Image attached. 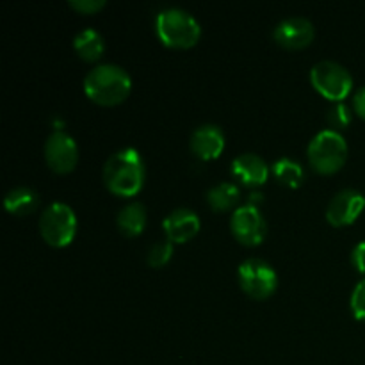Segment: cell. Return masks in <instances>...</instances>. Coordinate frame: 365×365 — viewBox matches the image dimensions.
<instances>
[{"label": "cell", "instance_id": "1", "mask_svg": "<svg viewBox=\"0 0 365 365\" xmlns=\"http://www.w3.org/2000/svg\"><path fill=\"white\" fill-rule=\"evenodd\" d=\"M103 184L118 196H134L145 184V163L132 146L116 150L103 164Z\"/></svg>", "mask_w": 365, "mask_h": 365}, {"label": "cell", "instance_id": "2", "mask_svg": "<svg viewBox=\"0 0 365 365\" xmlns=\"http://www.w3.org/2000/svg\"><path fill=\"white\" fill-rule=\"evenodd\" d=\"M132 88V78L123 66L100 63L84 77V93L100 106H116L123 102Z\"/></svg>", "mask_w": 365, "mask_h": 365}, {"label": "cell", "instance_id": "3", "mask_svg": "<svg viewBox=\"0 0 365 365\" xmlns=\"http://www.w3.org/2000/svg\"><path fill=\"white\" fill-rule=\"evenodd\" d=\"M155 31L166 46L189 48L202 36V25L182 7H164L155 16Z\"/></svg>", "mask_w": 365, "mask_h": 365}, {"label": "cell", "instance_id": "4", "mask_svg": "<svg viewBox=\"0 0 365 365\" xmlns=\"http://www.w3.org/2000/svg\"><path fill=\"white\" fill-rule=\"evenodd\" d=\"M307 157L314 170L319 173H335L348 159V143L342 132L334 128H321L314 134L307 146Z\"/></svg>", "mask_w": 365, "mask_h": 365}, {"label": "cell", "instance_id": "5", "mask_svg": "<svg viewBox=\"0 0 365 365\" xmlns=\"http://www.w3.org/2000/svg\"><path fill=\"white\" fill-rule=\"evenodd\" d=\"M77 214L64 202H52L39 216V234L50 246H66L77 234Z\"/></svg>", "mask_w": 365, "mask_h": 365}, {"label": "cell", "instance_id": "6", "mask_svg": "<svg viewBox=\"0 0 365 365\" xmlns=\"http://www.w3.org/2000/svg\"><path fill=\"white\" fill-rule=\"evenodd\" d=\"M310 82L314 88L334 102H342L351 93L353 75L344 64L331 59L317 61L310 68Z\"/></svg>", "mask_w": 365, "mask_h": 365}, {"label": "cell", "instance_id": "7", "mask_svg": "<svg viewBox=\"0 0 365 365\" xmlns=\"http://www.w3.org/2000/svg\"><path fill=\"white\" fill-rule=\"evenodd\" d=\"M237 278L242 291L255 299L267 298L278 287V274L274 267L257 257H250L239 264Z\"/></svg>", "mask_w": 365, "mask_h": 365}, {"label": "cell", "instance_id": "8", "mask_svg": "<svg viewBox=\"0 0 365 365\" xmlns=\"http://www.w3.org/2000/svg\"><path fill=\"white\" fill-rule=\"evenodd\" d=\"M45 160L48 168L56 173H68L77 166L78 160V146L73 135L68 134L63 128H56L52 134L46 138L45 148Z\"/></svg>", "mask_w": 365, "mask_h": 365}, {"label": "cell", "instance_id": "9", "mask_svg": "<svg viewBox=\"0 0 365 365\" xmlns=\"http://www.w3.org/2000/svg\"><path fill=\"white\" fill-rule=\"evenodd\" d=\"M230 228L237 241L250 246L260 245L267 235L266 217L253 203H245L234 210L230 216Z\"/></svg>", "mask_w": 365, "mask_h": 365}, {"label": "cell", "instance_id": "10", "mask_svg": "<svg viewBox=\"0 0 365 365\" xmlns=\"http://www.w3.org/2000/svg\"><path fill=\"white\" fill-rule=\"evenodd\" d=\"M316 36V27H314L312 20L302 14H292V16H285L274 25L273 38L278 45L285 46V48H303L309 45Z\"/></svg>", "mask_w": 365, "mask_h": 365}, {"label": "cell", "instance_id": "11", "mask_svg": "<svg viewBox=\"0 0 365 365\" xmlns=\"http://www.w3.org/2000/svg\"><path fill=\"white\" fill-rule=\"evenodd\" d=\"M365 209V196L353 187L341 189L327 207V220L334 227L351 225Z\"/></svg>", "mask_w": 365, "mask_h": 365}, {"label": "cell", "instance_id": "12", "mask_svg": "<svg viewBox=\"0 0 365 365\" xmlns=\"http://www.w3.org/2000/svg\"><path fill=\"white\" fill-rule=\"evenodd\" d=\"M164 234L171 242H185L195 237L200 230L198 214L187 207L173 209L163 221Z\"/></svg>", "mask_w": 365, "mask_h": 365}, {"label": "cell", "instance_id": "13", "mask_svg": "<svg viewBox=\"0 0 365 365\" xmlns=\"http://www.w3.org/2000/svg\"><path fill=\"white\" fill-rule=\"evenodd\" d=\"M230 171L239 182L246 185H260L269 177V164L259 153H239L230 163Z\"/></svg>", "mask_w": 365, "mask_h": 365}, {"label": "cell", "instance_id": "14", "mask_svg": "<svg viewBox=\"0 0 365 365\" xmlns=\"http://www.w3.org/2000/svg\"><path fill=\"white\" fill-rule=\"evenodd\" d=\"M192 153L200 159H216L225 148V132L216 123H203L192 130L189 139Z\"/></svg>", "mask_w": 365, "mask_h": 365}, {"label": "cell", "instance_id": "15", "mask_svg": "<svg viewBox=\"0 0 365 365\" xmlns=\"http://www.w3.org/2000/svg\"><path fill=\"white\" fill-rule=\"evenodd\" d=\"M116 227L128 237L139 235L146 227V207L141 202H128L118 212Z\"/></svg>", "mask_w": 365, "mask_h": 365}, {"label": "cell", "instance_id": "16", "mask_svg": "<svg viewBox=\"0 0 365 365\" xmlns=\"http://www.w3.org/2000/svg\"><path fill=\"white\" fill-rule=\"evenodd\" d=\"M73 48L84 61H96L103 56L106 39L95 27H86L75 34Z\"/></svg>", "mask_w": 365, "mask_h": 365}, {"label": "cell", "instance_id": "17", "mask_svg": "<svg viewBox=\"0 0 365 365\" xmlns=\"http://www.w3.org/2000/svg\"><path fill=\"white\" fill-rule=\"evenodd\" d=\"M39 205V195L36 189L29 187V185H18L13 187L6 196H4V207L9 212L16 214V216H25L36 210Z\"/></svg>", "mask_w": 365, "mask_h": 365}, {"label": "cell", "instance_id": "18", "mask_svg": "<svg viewBox=\"0 0 365 365\" xmlns=\"http://www.w3.org/2000/svg\"><path fill=\"white\" fill-rule=\"evenodd\" d=\"M271 171L280 184L289 185V187H299L305 180V170L302 163L292 157H278L271 164Z\"/></svg>", "mask_w": 365, "mask_h": 365}, {"label": "cell", "instance_id": "19", "mask_svg": "<svg viewBox=\"0 0 365 365\" xmlns=\"http://www.w3.org/2000/svg\"><path fill=\"white\" fill-rule=\"evenodd\" d=\"M241 198V189L234 182H220L207 191V202L214 210H228Z\"/></svg>", "mask_w": 365, "mask_h": 365}, {"label": "cell", "instance_id": "20", "mask_svg": "<svg viewBox=\"0 0 365 365\" xmlns=\"http://www.w3.org/2000/svg\"><path fill=\"white\" fill-rule=\"evenodd\" d=\"M173 255V242L170 239H163V241H155L146 252V260H148L150 266L159 267L164 266L168 260Z\"/></svg>", "mask_w": 365, "mask_h": 365}, {"label": "cell", "instance_id": "21", "mask_svg": "<svg viewBox=\"0 0 365 365\" xmlns=\"http://www.w3.org/2000/svg\"><path fill=\"white\" fill-rule=\"evenodd\" d=\"M327 120L330 123V128L341 132V128H346L351 123V110H349V107L344 102H335L328 109Z\"/></svg>", "mask_w": 365, "mask_h": 365}, {"label": "cell", "instance_id": "22", "mask_svg": "<svg viewBox=\"0 0 365 365\" xmlns=\"http://www.w3.org/2000/svg\"><path fill=\"white\" fill-rule=\"evenodd\" d=\"M349 305H351V312L356 319L365 321V278L355 285L351 292V299H349Z\"/></svg>", "mask_w": 365, "mask_h": 365}, {"label": "cell", "instance_id": "23", "mask_svg": "<svg viewBox=\"0 0 365 365\" xmlns=\"http://www.w3.org/2000/svg\"><path fill=\"white\" fill-rule=\"evenodd\" d=\"M70 7H73L78 13H96L98 9H102L106 6V0H68Z\"/></svg>", "mask_w": 365, "mask_h": 365}, {"label": "cell", "instance_id": "24", "mask_svg": "<svg viewBox=\"0 0 365 365\" xmlns=\"http://www.w3.org/2000/svg\"><path fill=\"white\" fill-rule=\"evenodd\" d=\"M351 264L360 271V273H365V241H360L359 245L351 250Z\"/></svg>", "mask_w": 365, "mask_h": 365}, {"label": "cell", "instance_id": "25", "mask_svg": "<svg viewBox=\"0 0 365 365\" xmlns=\"http://www.w3.org/2000/svg\"><path fill=\"white\" fill-rule=\"evenodd\" d=\"M353 107H355L356 114L365 120V86L359 88L353 95Z\"/></svg>", "mask_w": 365, "mask_h": 365}]
</instances>
